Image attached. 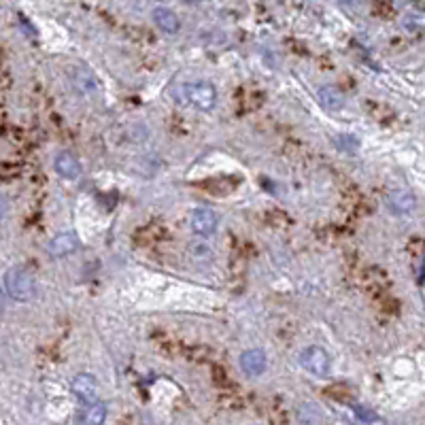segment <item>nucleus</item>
<instances>
[{"instance_id": "obj_11", "label": "nucleus", "mask_w": 425, "mask_h": 425, "mask_svg": "<svg viewBox=\"0 0 425 425\" xmlns=\"http://www.w3.org/2000/svg\"><path fill=\"white\" fill-rule=\"evenodd\" d=\"M106 415H108L106 406L102 402H96V404H90L88 408H85L81 421H83V425H104Z\"/></svg>"}, {"instance_id": "obj_14", "label": "nucleus", "mask_w": 425, "mask_h": 425, "mask_svg": "<svg viewBox=\"0 0 425 425\" xmlns=\"http://www.w3.org/2000/svg\"><path fill=\"white\" fill-rule=\"evenodd\" d=\"M75 85H77V90L81 92V94H92L94 90H96V79L88 73V70H83V68H79V70H75Z\"/></svg>"}, {"instance_id": "obj_3", "label": "nucleus", "mask_w": 425, "mask_h": 425, "mask_svg": "<svg viewBox=\"0 0 425 425\" xmlns=\"http://www.w3.org/2000/svg\"><path fill=\"white\" fill-rule=\"evenodd\" d=\"M185 96L187 100L200 111H211L217 102V92L211 83L198 81V83H189L185 88Z\"/></svg>"}, {"instance_id": "obj_13", "label": "nucleus", "mask_w": 425, "mask_h": 425, "mask_svg": "<svg viewBox=\"0 0 425 425\" xmlns=\"http://www.w3.org/2000/svg\"><path fill=\"white\" fill-rule=\"evenodd\" d=\"M298 421L300 425H321V410L315 404H300L298 406Z\"/></svg>"}, {"instance_id": "obj_4", "label": "nucleus", "mask_w": 425, "mask_h": 425, "mask_svg": "<svg viewBox=\"0 0 425 425\" xmlns=\"http://www.w3.org/2000/svg\"><path fill=\"white\" fill-rule=\"evenodd\" d=\"M70 389L83 404L90 406L98 402V383L92 375H77L70 381Z\"/></svg>"}, {"instance_id": "obj_10", "label": "nucleus", "mask_w": 425, "mask_h": 425, "mask_svg": "<svg viewBox=\"0 0 425 425\" xmlns=\"http://www.w3.org/2000/svg\"><path fill=\"white\" fill-rule=\"evenodd\" d=\"M153 21H155V26L160 28V30L166 32V35H175V32H179V28H181L177 13L173 9H166V7H158L153 11Z\"/></svg>"}, {"instance_id": "obj_2", "label": "nucleus", "mask_w": 425, "mask_h": 425, "mask_svg": "<svg viewBox=\"0 0 425 425\" xmlns=\"http://www.w3.org/2000/svg\"><path fill=\"white\" fill-rule=\"evenodd\" d=\"M300 363H302V368L306 372H310L313 377H319V379L328 377L330 370H332V359H330L328 351L321 349V347H315V345L306 347L300 353Z\"/></svg>"}, {"instance_id": "obj_15", "label": "nucleus", "mask_w": 425, "mask_h": 425, "mask_svg": "<svg viewBox=\"0 0 425 425\" xmlns=\"http://www.w3.org/2000/svg\"><path fill=\"white\" fill-rule=\"evenodd\" d=\"M189 251H191V258L196 262H209L213 258V249L207 243H193L189 247Z\"/></svg>"}, {"instance_id": "obj_7", "label": "nucleus", "mask_w": 425, "mask_h": 425, "mask_svg": "<svg viewBox=\"0 0 425 425\" xmlns=\"http://www.w3.org/2000/svg\"><path fill=\"white\" fill-rule=\"evenodd\" d=\"M240 368L247 377H260L266 372L268 359L262 349H249L240 355Z\"/></svg>"}, {"instance_id": "obj_12", "label": "nucleus", "mask_w": 425, "mask_h": 425, "mask_svg": "<svg viewBox=\"0 0 425 425\" xmlns=\"http://www.w3.org/2000/svg\"><path fill=\"white\" fill-rule=\"evenodd\" d=\"M319 102H321V106H325L330 111H338L340 106H343L345 98H343V94H340L336 88H332V85H325V88L319 90Z\"/></svg>"}, {"instance_id": "obj_17", "label": "nucleus", "mask_w": 425, "mask_h": 425, "mask_svg": "<svg viewBox=\"0 0 425 425\" xmlns=\"http://www.w3.org/2000/svg\"><path fill=\"white\" fill-rule=\"evenodd\" d=\"M7 213H9V202H7L5 196H0V219H3Z\"/></svg>"}, {"instance_id": "obj_5", "label": "nucleus", "mask_w": 425, "mask_h": 425, "mask_svg": "<svg viewBox=\"0 0 425 425\" xmlns=\"http://www.w3.org/2000/svg\"><path fill=\"white\" fill-rule=\"evenodd\" d=\"M219 225V217L213 209H207V207H200L191 213V230L198 234V236H211L215 234Z\"/></svg>"}, {"instance_id": "obj_1", "label": "nucleus", "mask_w": 425, "mask_h": 425, "mask_svg": "<svg viewBox=\"0 0 425 425\" xmlns=\"http://www.w3.org/2000/svg\"><path fill=\"white\" fill-rule=\"evenodd\" d=\"M5 292L15 302H28L35 298V278L21 266H13L5 272Z\"/></svg>"}, {"instance_id": "obj_8", "label": "nucleus", "mask_w": 425, "mask_h": 425, "mask_svg": "<svg viewBox=\"0 0 425 425\" xmlns=\"http://www.w3.org/2000/svg\"><path fill=\"white\" fill-rule=\"evenodd\" d=\"M55 173H58L62 179L75 181L81 175V164H79V160L73 153L62 151V153L55 155Z\"/></svg>"}, {"instance_id": "obj_16", "label": "nucleus", "mask_w": 425, "mask_h": 425, "mask_svg": "<svg viewBox=\"0 0 425 425\" xmlns=\"http://www.w3.org/2000/svg\"><path fill=\"white\" fill-rule=\"evenodd\" d=\"M336 145H338V149L353 153V151L359 147V140H357L355 136H351V134H343V136H340V138L336 140Z\"/></svg>"}, {"instance_id": "obj_9", "label": "nucleus", "mask_w": 425, "mask_h": 425, "mask_svg": "<svg viewBox=\"0 0 425 425\" xmlns=\"http://www.w3.org/2000/svg\"><path fill=\"white\" fill-rule=\"evenodd\" d=\"M387 207L395 215H406L415 209V196L406 189H395L387 196Z\"/></svg>"}, {"instance_id": "obj_18", "label": "nucleus", "mask_w": 425, "mask_h": 425, "mask_svg": "<svg viewBox=\"0 0 425 425\" xmlns=\"http://www.w3.org/2000/svg\"><path fill=\"white\" fill-rule=\"evenodd\" d=\"M0 313H3V300H0Z\"/></svg>"}, {"instance_id": "obj_6", "label": "nucleus", "mask_w": 425, "mask_h": 425, "mask_svg": "<svg viewBox=\"0 0 425 425\" xmlns=\"http://www.w3.org/2000/svg\"><path fill=\"white\" fill-rule=\"evenodd\" d=\"M79 236L75 232H60L47 243V253L51 258H66V255L75 253L79 249Z\"/></svg>"}]
</instances>
